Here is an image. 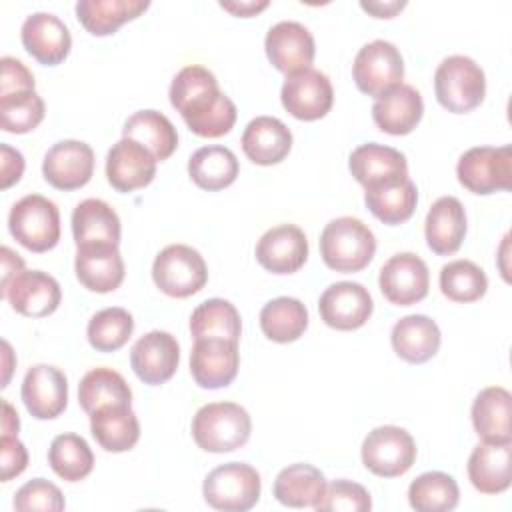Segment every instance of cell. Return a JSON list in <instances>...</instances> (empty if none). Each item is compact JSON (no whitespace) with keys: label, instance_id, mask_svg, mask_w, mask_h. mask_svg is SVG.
I'll return each mask as SVG.
<instances>
[{"label":"cell","instance_id":"obj_24","mask_svg":"<svg viewBox=\"0 0 512 512\" xmlns=\"http://www.w3.org/2000/svg\"><path fill=\"white\" fill-rule=\"evenodd\" d=\"M424 102L420 92L410 84H400L378 96L372 106V118L378 130L404 136L410 134L422 120Z\"/></svg>","mask_w":512,"mask_h":512},{"label":"cell","instance_id":"obj_35","mask_svg":"<svg viewBox=\"0 0 512 512\" xmlns=\"http://www.w3.org/2000/svg\"><path fill=\"white\" fill-rule=\"evenodd\" d=\"M240 164L236 154L226 146H202L188 160L190 180L208 192H218L234 184Z\"/></svg>","mask_w":512,"mask_h":512},{"label":"cell","instance_id":"obj_38","mask_svg":"<svg viewBox=\"0 0 512 512\" xmlns=\"http://www.w3.org/2000/svg\"><path fill=\"white\" fill-rule=\"evenodd\" d=\"M78 402L86 414L104 406H132V390L112 368H94L78 384Z\"/></svg>","mask_w":512,"mask_h":512},{"label":"cell","instance_id":"obj_51","mask_svg":"<svg viewBox=\"0 0 512 512\" xmlns=\"http://www.w3.org/2000/svg\"><path fill=\"white\" fill-rule=\"evenodd\" d=\"M2 288L4 290L20 272H24V260L12 252L8 246H2Z\"/></svg>","mask_w":512,"mask_h":512},{"label":"cell","instance_id":"obj_47","mask_svg":"<svg viewBox=\"0 0 512 512\" xmlns=\"http://www.w3.org/2000/svg\"><path fill=\"white\" fill-rule=\"evenodd\" d=\"M66 502L60 488L44 478H34L26 482L14 496V508L18 512L44 510V512H60Z\"/></svg>","mask_w":512,"mask_h":512},{"label":"cell","instance_id":"obj_13","mask_svg":"<svg viewBox=\"0 0 512 512\" xmlns=\"http://www.w3.org/2000/svg\"><path fill=\"white\" fill-rule=\"evenodd\" d=\"M238 366V342L226 338L194 340L190 352V374L200 388L218 390L232 384L238 374Z\"/></svg>","mask_w":512,"mask_h":512},{"label":"cell","instance_id":"obj_45","mask_svg":"<svg viewBox=\"0 0 512 512\" xmlns=\"http://www.w3.org/2000/svg\"><path fill=\"white\" fill-rule=\"evenodd\" d=\"M44 100L36 90L0 96V128L10 134H28L44 120Z\"/></svg>","mask_w":512,"mask_h":512},{"label":"cell","instance_id":"obj_3","mask_svg":"<svg viewBox=\"0 0 512 512\" xmlns=\"http://www.w3.org/2000/svg\"><path fill=\"white\" fill-rule=\"evenodd\" d=\"M252 432L250 414L236 402L202 406L192 420V438L204 452H232L242 448Z\"/></svg>","mask_w":512,"mask_h":512},{"label":"cell","instance_id":"obj_20","mask_svg":"<svg viewBox=\"0 0 512 512\" xmlns=\"http://www.w3.org/2000/svg\"><path fill=\"white\" fill-rule=\"evenodd\" d=\"M256 260L272 274H294L308 260L306 234L296 224L266 230L256 244Z\"/></svg>","mask_w":512,"mask_h":512},{"label":"cell","instance_id":"obj_39","mask_svg":"<svg viewBox=\"0 0 512 512\" xmlns=\"http://www.w3.org/2000/svg\"><path fill=\"white\" fill-rule=\"evenodd\" d=\"M260 328L262 334L272 342H294L308 328V310L298 298H274L260 310Z\"/></svg>","mask_w":512,"mask_h":512},{"label":"cell","instance_id":"obj_2","mask_svg":"<svg viewBox=\"0 0 512 512\" xmlns=\"http://www.w3.org/2000/svg\"><path fill=\"white\" fill-rule=\"evenodd\" d=\"M374 252L376 238L358 218L342 216L330 220L320 234V256L334 272H360L372 262Z\"/></svg>","mask_w":512,"mask_h":512},{"label":"cell","instance_id":"obj_28","mask_svg":"<svg viewBox=\"0 0 512 512\" xmlns=\"http://www.w3.org/2000/svg\"><path fill=\"white\" fill-rule=\"evenodd\" d=\"M424 236L428 248L438 256L454 254L466 236V212L458 198L442 196L438 198L424 222Z\"/></svg>","mask_w":512,"mask_h":512},{"label":"cell","instance_id":"obj_44","mask_svg":"<svg viewBox=\"0 0 512 512\" xmlns=\"http://www.w3.org/2000/svg\"><path fill=\"white\" fill-rule=\"evenodd\" d=\"M134 332V318L128 310L112 306L96 312L86 328L88 342L98 352L120 350Z\"/></svg>","mask_w":512,"mask_h":512},{"label":"cell","instance_id":"obj_29","mask_svg":"<svg viewBox=\"0 0 512 512\" xmlns=\"http://www.w3.org/2000/svg\"><path fill=\"white\" fill-rule=\"evenodd\" d=\"M72 234L78 246H118L120 218L100 198L82 200L72 212Z\"/></svg>","mask_w":512,"mask_h":512},{"label":"cell","instance_id":"obj_5","mask_svg":"<svg viewBox=\"0 0 512 512\" xmlns=\"http://www.w3.org/2000/svg\"><path fill=\"white\" fill-rule=\"evenodd\" d=\"M8 230L26 250L36 254L48 252L60 240L58 206L40 194H28L12 206Z\"/></svg>","mask_w":512,"mask_h":512},{"label":"cell","instance_id":"obj_25","mask_svg":"<svg viewBox=\"0 0 512 512\" xmlns=\"http://www.w3.org/2000/svg\"><path fill=\"white\" fill-rule=\"evenodd\" d=\"M468 478L482 494H500L512 482V442L482 440L468 458Z\"/></svg>","mask_w":512,"mask_h":512},{"label":"cell","instance_id":"obj_31","mask_svg":"<svg viewBox=\"0 0 512 512\" xmlns=\"http://www.w3.org/2000/svg\"><path fill=\"white\" fill-rule=\"evenodd\" d=\"M512 396L502 386H488L472 402V426L486 442H512Z\"/></svg>","mask_w":512,"mask_h":512},{"label":"cell","instance_id":"obj_49","mask_svg":"<svg viewBox=\"0 0 512 512\" xmlns=\"http://www.w3.org/2000/svg\"><path fill=\"white\" fill-rule=\"evenodd\" d=\"M0 464H2V482H8L20 476L28 466V450L18 440V436L2 434L0 438Z\"/></svg>","mask_w":512,"mask_h":512},{"label":"cell","instance_id":"obj_34","mask_svg":"<svg viewBox=\"0 0 512 512\" xmlns=\"http://www.w3.org/2000/svg\"><path fill=\"white\" fill-rule=\"evenodd\" d=\"M122 138L136 140L146 150H150L158 162L168 160L178 148V132L174 124L158 110L134 112L124 122Z\"/></svg>","mask_w":512,"mask_h":512},{"label":"cell","instance_id":"obj_30","mask_svg":"<svg viewBox=\"0 0 512 512\" xmlns=\"http://www.w3.org/2000/svg\"><path fill=\"white\" fill-rule=\"evenodd\" d=\"M440 340L438 324L424 314L400 318L390 334L394 352L410 364H424L434 358L440 350Z\"/></svg>","mask_w":512,"mask_h":512},{"label":"cell","instance_id":"obj_9","mask_svg":"<svg viewBox=\"0 0 512 512\" xmlns=\"http://www.w3.org/2000/svg\"><path fill=\"white\" fill-rule=\"evenodd\" d=\"M362 464L376 476L396 478L406 474L416 460V442L400 426H378L362 442Z\"/></svg>","mask_w":512,"mask_h":512},{"label":"cell","instance_id":"obj_14","mask_svg":"<svg viewBox=\"0 0 512 512\" xmlns=\"http://www.w3.org/2000/svg\"><path fill=\"white\" fill-rule=\"evenodd\" d=\"M374 302L370 292L358 282L330 284L320 300L318 312L326 326L334 330H358L372 316Z\"/></svg>","mask_w":512,"mask_h":512},{"label":"cell","instance_id":"obj_52","mask_svg":"<svg viewBox=\"0 0 512 512\" xmlns=\"http://www.w3.org/2000/svg\"><path fill=\"white\" fill-rule=\"evenodd\" d=\"M404 6L406 2H360V8L374 18H394Z\"/></svg>","mask_w":512,"mask_h":512},{"label":"cell","instance_id":"obj_7","mask_svg":"<svg viewBox=\"0 0 512 512\" xmlns=\"http://www.w3.org/2000/svg\"><path fill=\"white\" fill-rule=\"evenodd\" d=\"M152 280L166 296L188 298L206 286L208 268L192 246L170 244L154 258Z\"/></svg>","mask_w":512,"mask_h":512},{"label":"cell","instance_id":"obj_53","mask_svg":"<svg viewBox=\"0 0 512 512\" xmlns=\"http://www.w3.org/2000/svg\"><path fill=\"white\" fill-rule=\"evenodd\" d=\"M220 8L228 10L234 16H242V18H250L256 16L258 12H262L264 8H268V2H220Z\"/></svg>","mask_w":512,"mask_h":512},{"label":"cell","instance_id":"obj_40","mask_svg":"<svg viewBox=\"0 0 512 512\" xmlns=\"http://www.w3.org/2000/svg\"><path fill=\"white\" fill-rule=\"evenodd\" d=\"M190 332L194 340L226 338L238 342L242 334L240 314L232 302L224 298H208L192 312Z\"/></svg>","mask_w":512,"mask_h":512},{"label":"cell","instance_id":"obj_48","mask_svg":"<svg viewBox=\"0 0 512 512\" xmlns=\"http://www.w3.org/2000/svg\"><path fill=\"white\" fill-rule=\"evenodd\" d=\"M34 86V74L18 58L4 56L0 60V96L34 90Z\"/></svg>","mask_w":512,"mask_h":512},{"label":"cell","instance_id":"obj_50","mask_svg":"<svg viewBox=\"0 0 512 512\" xmlns=\"http://www.w3.org/2000/svg\"><path fill=\"white\" fill-rule=\"evenodd\" d=\"M0 172H2V190L10 188L22 178L24 156L8 144H0Z\"/></svg>","mask_w":512,"mask_h":512},{"label":"cell","instance_id":"obj_27","mask_svg":"<svg viewBox=\"0 0 512 512\" xmlns=\"http://www.w3.org/2000/svg\"><path fill=\"white\" fill-rule=\"evenodd\" d=\"M242 150L258 166L280 164L292 148L290 128L274 116H258L242 132Z\"/></svg>","mask_w":512,"mask_h":512},{"label":"cell","instance_id":"obj_54","mask_svg":"<svg viewBox=\"0 0 512 512\" xmlns=\"http://www.w3.org/2000/svg\"><path fill=\"white\" fill-rule=\"evenodd\" d=\"M2 406H4V416H2V434L18 436V428H20L18 414L14 412V408H12L8 402H2Z\"/></svg>","mask_w":512,"mask_h":512},{"label":"cell","instance_id":"obj_22","mask_svg":"<svg viewBox=\"0 0 512 512\" xmlns=\"http://www.w3.org/2000/svg\"><path fill=\"white\" fill-rule=\"evenodd\" d=\"M24 50L44 66H56L66 60L72 48L68 26L50 12L30 14L20 30Z\"/></svg>","mask_w":512,"mask_h":512},{"label":"cell","instance_id":"obj_8","mask_svg":"<svg viewBox=\"0 0 512 512\" xmlns=\"http://www.w3.org/2000/svg\"><path fill=\"white\" fill-rule=\"evenodd\" d=\"M458 182L472 194L488 196L512 186V148L476 146L466 150L456 166Z\"/></svg>","mask_w":512,"mask_h":512},{"label":"cell","instance_id":"obj_42","mask_svg":"<svg viewBox=\"0 0 512 512\" xmlns=\"http://www.w3.org/2000/svg\"><path fill=\"white\" fill-rule=\"evenodd\" d=\"M48 464L66 482L84 480L94 468V454L78 434H60L48 448Z\"/></svg>","mask_w":512,"mask_h":512},{"label":"cell","instance_id":"obj_1","mask_svg":"<svg viewBox=\"0 0 512 512\" xmlns=\"http://www.w3.org/2000/svg\"><path fill=\"white\" fill-rule=\"evenodd\" d=\"M168 96L196 136L220 138L234 128L236 104L218 88L216 76L204 66L182 68L174 76Z\"/></svg>","mask_w":512,"mask_h":512},{"label":"cell","instance_id":"obj_11","mask_svg":"<svg viewBox=\"0 0 512 512\" xmlns=\"http://www.w3.org/2000/svg\"><path fill=\"white\" fill-rule=\"evenodd\" d=\"M380 292L394 306H412L426 298L430 274L426 262L412 252L390 256L380 268Z\"/></svg>","mask_w":512,"mask_h":512},{"label":"cell","instance_id":"obj_6","mask_svg":"<svg viewBox=\"0 0 512 512\" xmlns=\"http://www.w3.org/2000/svg\"><path fill=\"white\" fill-rule=\"evenodd\" d=\"M260 474L246 462L216 466L204 478L202 494L208 506L222 512H246L260 500Z\"/></svg>","mask_w":512,"mask_h":512},{"label":"cell","instance_id":"obj_12","mask_svg":"<svg viewBox=\"0 0 512 512\" xmlns=\"http://www.w3.org/2000/svg\"><path fill=\"white\" fill-rule=\"evenodd\" d=\"M280 100L284 110L294 118L314 122L330 112L334 104V90L324 72L308 68L304 72L286 76L280 90Z\"/></svg>","mask_w":512,"mask_h":512},{"label":"cell","instance_id":"obj_23","mask_svg":"<svg viewBox=\"0 0 512 512\" xmlns=\"http://www.w3.org/2000/svg\"><path fill=\"white\" fill-rule=\"evenodd\" d=\"M348 168L364 190L408 176L406 156L396 148L376 142H368L352 150Z\"/></svg>","mask_w":512,"mask_h":512},{"label":"cell","instance_id":"obj_46","mask_svg":"<svg viewBox=\"0 0 512 512\" xmlns=\"http://www.w3.org/2000/svg\"><path fill=\"white\" fill-rule=\"evenodd\" d=\"M314 508L318 512H366L372 508V500L364 486L350 480H334L326 484V490Z\"/></svg>","mask_w":512,"mask_h":512},{"label":"cell","instance_id":"obj_33","mask_svg":"<svg viewBox=\"0 0 512 512\" xmlns=\"http://www.w3.org/2000/svg\"><path fill=\"white\" fill-rule=\"evenodd\" d=\"M146 0H80L76 18L92 36H110L148 10Z\"/></svg>","mask_w":512,"mask_h":512},{"label":"cell","instance_id":"obj_4","mask_svg":"<svg viewBox=\"0 0 512 512\" xmlns=\"http://www.w3.org/2000/svg\"><path fill=\"white\" fill-rule=\"evenodd\" d=\"M434 92L442 108L452 114H466L478 108L486 96L484 70L468 56H448L434 72Z\"/></svg>","mask_w":512,"mask_h":512},{"label":"cell","instance_id":"obj_41","mask_svg":"<svg viewBox=\"0 0 512 512\" xmlns=\"http://www.w3.org/2000/svg\"><path fill=\"white\" fill-rule=\"evenodd\" d=\"M460 490L446 472H424L408 486V502L418 512H448L458 506Z\"/></svg>","mask_w":512,"mask_h":512},{"label":"cell","instance_id":"obj_32","mask_svg":"<svg viewBox=\"0 0 512 512\" xmlns=\"http://www.w3.org/2000/svg\"><path fill=\"white\" fill-rule=\"evenodd\" d=\"M90 432L106 452H128L140 438L132 406H104L90 414Z\"/></svg>","mask_w":512,"mask_h":512},{"label":"cell","instance_id":"obj_17","mask_svg":"<svg viewBox=\"0 0 512 512\" xmlns=\"http://www.w3.org/2000/svg\"><path fill=\"white\" fill-rule=\"evenodd\" d=\"M180 346L170 332L152 330L136 340L130 350V366L134 374L150 386L168 382L178 368Z\"/></svg>","mask_w":512,"mask_h":512},{"label":"cell","instance_id":"obj_16","mask_svg":"<svg viewBox=\"0 0 512 512\" xmlns=\"http://www.w3.org/2000/svg\"><path fill=\"white\" fill-rule=\"evenodd\" d=\"M42 174L56 190H78L94 174V150L82 140H60L46 152Z\"/></svg>","mask_w":512,"mask_h":512},{"label":"cell","instance_id":"obj_36","mask_svg":"<svg viewBox=\"0 0 512 512\" xmlns=\"http://www.w3.org/2000/svg\"><path fill=\"white\" fill-rule=\"evenodd\" d=\"M364 202L374 218L396 226L412 218L418 204L416 184L406 176L374 188H366Z\"/></svg>","mask_w":512,"mask_h":512},{"label":"cell","instance_id":"obj_15","mask_svg":"<svg viewBox=\"0 0 512 512\" xmlns=\"http://www.w3.org/2000/svg\"><path fill=\"white\" fill-rule=\"evenodd\" d=\"M264 48L270 64L286 76L308 70L316 54L310 30L294 20L274 24L266 34Z\"/></svg>","mask_w":512,"mask_h":512},{"label":"cell","instance_id":"obj_37","mask_svg":"<svg viewBox=\"0 0 512 512\" xmlns=\"http://www.w3.org/2000/svg\"><path fill=\"white\" fill-rule=\"evenodd\" d=\"M326 490L324 474L312 464H290L278 472L272 492L276 500L290 508L316 506Z\"/></svg>","mask_w":512,"mask_h":512},{"label":"cell","instance_id":"obj_18","mask_svg":"<svg viewBox=\"0 0 512 512\" xmlns=\"http://www.w3.org/2000/svg\"><path fill=\"white\" fill-rule=\"evenodd\" d=\"M20 396L36 420L58 418L68 404V380L56 366L36 364L26 372Z\"/></svg>","mask_w":512,"mask_h":512},{"label":"cell","instance_id":"obj_21","mask_svg":"<svg viewBox=\"0 0 512 512\" xmlns=\"http://www.w3.org/2000/svg\"><path fill=\"white\" fill-rule=\"evenodd\" d=\"M2 296L10 302L12 310L28 318H44L56 312L62 300V290L56 278L42 270L20 272L4 290Z\"/></svg>","mask_w":512,"mask_h":512},{"label":"cell","instance_id":"obj_43","mask_svg":"<svg viewBox=\"0 0 512 512\" xmlns=\"http://www.w3.org/2000/svg\"><path fill=\"white\" fill-rule=\"evenodd\" d=\"M440 290L452 302L470 304L486 294L488 278L474 262L452 260L440 270Z\"/></svg>","mask_w":512,"mask_h":512},{"label":"cell","instance_id":"obj_10","mask_svg":"<svg viewBox=\"0 0 512 512\" xmlns=\"http://www.w3.org/2000/svg\"><path fill=\"white\" fill-rule=\"evenodd\" d=\"M352 78L360 92L374 98L400 86L404 78V60L400 50L386 40L364 44L354 58Z\"/></svg>","mask_w":512,"mask_h":512},{"label":"cell","instance_id":"obj_26","mask_svg":"<svg viewBox=\"0 0 512 512\" xmlns=\"http://www.w3.org/2000/svg\"><path fill=\"white\" fill-rule=\"evenodd\" d=\"M74 270L80 284L98 294L114 292L124 282V260L118 246H78Z\"/></svg>","mask_w":512,"mask_h":512},{"label":"cell","instance_id":"obj_19","mask_svg":"<svg viewBox=\"0 0 512 512\" xmlns=\"http://www.w3.org/2000/svg\"><path fill=\"white\" fill-rule=\"evenodd\" d=\"M156 158L130 138H120L106 156L108 184L118 192H134L148 186L156 176Z\"/></svg>","mask_w":512,"mask_h":512}]
</instances>
